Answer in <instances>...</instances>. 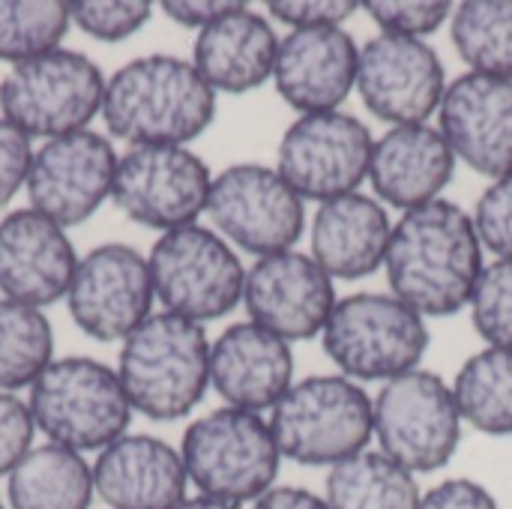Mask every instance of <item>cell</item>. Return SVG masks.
<instances>
[{"instance_id":"cell-1","label":"cell","mask_w":512,"mask_h":509,"mask_svg":"<svg viewBox=\"0 0 512 509\" xmlns=\"http://www.w3.org/2000/svg\"><path fill=\"white\" fill-rule=\"evenodd\" d=\"M393 294L420 315L447 318L471 303L483 273L474 219L453 201H432L402 216L387 249Z\"/></svg>"},{"instance_id":"cell-2","label":"cell","mask_w":512,"mask_h":509,"mask_svg":"<svg viewBox=\"0 0 512 509\" xmlns=\"http://www.w3.org/2000/svg\"><path fill=\"white\" fill-rule=\"evenodd\" d=\"M102 117L132 147H183L216 117V90L174 54H147L105 81Z\"/></svg>"},{"instance_id":"cell-3","label":"cell","mask_w":512,"mask_h":509,"mask_svg":"<svg viewBox=\"0 0 512 509\" xmlns=\"http://www.w3.org/2000/svg\"><path fill=\"white\" fill-rule=\"evenodd\" d=\"M117 378L132 411L171 423L189 417L210 384V342L201 324L159 312L123 339Z\"/></svg>"},{"instance_id":"cell-4","label":"cell","mask_w":512,"mask_h":509,"mask_svg":"<svg viewBox=\"0 0 512 509\" xmlns=\"http://www.w3.org/2000/svg\"><path fill=\"white\" fill-rule=\"evenodd\" d=\"M270 432L285 459L309 468H336L366 453L375 435V405L348 378L315 375L282 396L273 408Z\"/></svg>"},{"instance_id":"cell-5","label":"cell","mask_w":512,"mask_h":509,"mask_svg":"<svg viewBox=\"0 0 512 509\" xmlns=\"http://www.w3.org/2000/svg\"><path fill=\"white\" fill-rule=\"evenodd\" d=\"M36 429L75 453L105 450L126 435L132 405L114 369L90 357L54 360L30 387Z\"/></svg>"},{"instance_id":"cell-6","label":"cell","mask_w":512,"mask_h":509,"mask_svg":"<svg viewBox=\"0 0 512 509\" xmlns=\"http://www.w3.org/2000/svg\"><path fill=\"white\" fill-rule=\"evenodd\" d=\"M180 456L195 489L228 507L264 498L282 462L270 423L240 408H219L195 420L183 435Z\"/></svg>"},{"instance_id":"cell-7","label":"cell","mask_w":512,"mask_h":509,"mask_svg":"<svg viewBox=\"0 0 512 509\" xmlns=\"http://www.w3.org/2000/svg\"><path fill=\"white\" fill-rule=\"evenodd\" d=\"M105 78L99 66L69 48H54L33 60H24L0 81L3 120L21 129L27 138L45 141L84 132L102 111Z\"/></svg>"},{"instance_id":"cell-8","label":"cell","mask_w":512,"mask_h":509,"mask_svg":"<svg viewBox=\"0 0 512 509\" xmlns=\"http://www.w3.org/2000/svg\"><path fill=\"white\" fill-rule=\"evenodd\" d=\"M429 348L423 315L399 297L354 294L336 303L324 327L330 360L360 381H393L417 369Z\"/></svg>"},{"instance_id":"cell-9","label":"cell","mask_w":512,"mask_h":509,"mask_svg":"<svg viewBox=\"0 0 512 509\" xmlns=\"http://www.w3.org/2000/svg\"><path fill=\"white\" fill-rule=\"evenodd\" d=\"M150 279L165 312L195 324L228 315L243 300L246 270L234 249L210 228L165 231L150 249Z\"/></svg>"},{"instance_id":"cell-10","label":"cell","mask_w":512,"mask_h":509,"mask_svg":"<svg viewBox=\"0 0 512 509\" xmlns=\"http://www.w3.org/2000/svg\"><path fill=\"white\" fill-rule=\"evenodd\" d=\"M375 435L384 456L405 471H441L456 456L462 438V414L453 390L423 369L387 381L375 399Z\"/></svg>"},{"instance_id":"cell-11","label":"cell","mask_w":512,"mask_h":509,"mask_svg":"<svg viewBox=\"0 0 512 509\" xmlns=\"http://www.w3.org/2000/svg\"><path fill=\"white\" fill-rule=\"evenodd\" d=\"M372 150V132L354 114H303L282 135L279 174L300 198L327 204L357 192L369 174Z\"/></svg>"},{"instance_id":"cell-12","label":"cell","mask_w":512,"mask_h":509,"mask_svg":"<svg viewBox=\"0 0 512 509\" xmlns=\"http://www.w3.org/2000/svg\"><path fill=\"white\" fill-rule=\"evenodd\" d=\"M207 213L213 225L252 255H279L303 234V198L267 165H231L213 177Z\"/></svg>"},{"instance_id":"cell-13","label":"cell","mask_w":512,"mask_h":509,"mask_svg":"<svg viewBox=\"0 0 512 509\" xmlns=\"http://www.w3.org/2000/svg\"><path fill=\"white\" fill-rule=\"evenodd\" d=\"M210 168L186 147H132L117 162L114 204L138 225L177 231L207 210Z\"/></svg>"},{"instance_id":"cell-14","label":"cell","mask_w":512,"mask_h":509,"mask_svg":"<svg viewBox=\"0 0 512 509\" xmlns=\"http://www.w3.org/2000/svg\"><path fill=\"white\" fill-rule=\"evenodd\" d=\"M153 297L150 264L126 243H102L78 261L66 306L84 336L117 342L150 318Z\"/></svg>"},{"instance_id":"cell-15","label":"cell","mask_w":512,"mask_h":509,"mask_svg":"<svg viewBox=\"0 0 512 509\" xmlns=\"http://www.w3.org/2000/svg\"><path fill=\"white\" fill-rule=\"evenodd\" d=\"M117 162L111 141L90 129L45 141L27 174L30 210L60 228L87 222L114 192Z\"/></svg>"},{"instance_id":"cell-16","label":"cell","mask_w":512,"mask_h":509,"mask_svg":"<svg viewBox=\"0 0 512 509\" xmlns=\"http://www.w3.org/2000/svg\"><path fill=\"white\" fill-rule=\"evenodd\" d=\"M357 87L375 117L396 126H420L441 108L447 75L426 39L381 33L360 51Z\"/></svg>"},{"instance_id":"cell-17","label":"cell","mask_w":512,"mask_h":509,"mask_svg":"<svg viewBox=\"0 0 512 509\" xmlns=\"http://www.w3.org/2000/svg\"><path fill=\"white\" fill-rule=\"evenodd\" d=\"M243 303L252 324L285 342H306L327 327L336 309V291L315 258L291 249L255 261L246 273Z\"/></svg>"},{"instance_id":"cell-18","label":"cell","mask_w":512,"mask_h":509,"mask_svg":"<svg viewBox=\"0 0 512 509\" xmlns=\"http://www.w3.org/2000/svg\"><path fill=\"white\" fill-rule=\"evenodd\" d=\"M441 135L474 171L512 177V81L468 72L441 102Z\"/></svg>"},{"instance_id":"cell-19","label":"cell","mask_w":512,"mask_h":509,"mask_svg":"<svg viewBox=\"0 0 512 509\" xmlns=\"http://www.w3.org/2000/svg\"><path fill=\"white\" fill-rule=\"evenodd\" d=\"M78 258L66 231L36 210L0 219V291L6 300L51 306L69 294Z\"/></svg>"},{"instance_id":"cell-20","label":"cell","mask_w":512,"mask_h":509,"mask_svg":"<svg viewBox=\"0 0 512 509\" xmlns=\"http://www.w3.org/2000/svg\"><path fill=\"white\" fill-rule=\"evenodd\" d=\"M360 51L354 39L339 27L294 30L279 42L276 90L279 96L306 114L336 111L357 84Z\"/></svg>"},{"instance_id":"cell-21","label":"cell","mask_w":512,"mask_h":509,"mask_svg":"<svg viewBox=\"0 0 512 509\" xmlns=\"http://www.w3.org/2000/svg\"><path fill=\"white\" fill-rule=\"evenodd\" d=\"M291 378L294 357L288 342L252 321L228 327L210 345V384L228 408L249 414L276 408L291 390Z\"/></svg>"},{"instance_id":"cell-22","label":"cell","mask_w":512,"mask_h":509,"mask_svg":"<svg viewBox=\"0 0 512 509\" xmlns=\"http://www.w3.org/2000/svg\"><path fill=\"white\" fill-rule=\"evenodd\" d=\"M186 483L183 456L153 435H123L93 465V489L111 509H177Z\"/></svg>"},{"instance_id":"cell-23","label":"cell","mask_w":512,"mask_h":509,"mask_svg":"<svg viewBox=\"0 0 512 509\" xmlns=\"http://www.w3.org/2000/svg\"><path fill=\"white\" fill-rule=\"evenodd\" d=\"M456 174V153L447 138L420 126H393L372 150V189L387 204L411 213L420 210L444 192Z\"/></svg>"},{"instance_id":"cell-24","label":"cell","mask_w":512,"mask_h":509,"mask_svg":"<svg viewBox=\"0 0 512 509\" xmlns=\"http://www.w3.org/2000/svg\"><path fill=\"white\" fill-rule=\"evenodd\" d=\"M390 216L369 195H342L321 204L312 225V255L327 276L363 279L372 276L390 249Z\"/></svg>"},{"instance_id":"cell-25","label":"cell","mask_w":512,"mask_h":509,"mask_svg":"<svg viewBox=\"0 0 512 509\" xmlns=\"http://www.w3.org/2000/svg\"><path fill=\"white\" fill-rule=\"evenodd\" d=\"M279 36L264 15L240 6L204 27L195 39L192 66L222 93H249L276 72Z\"/></svg>"},{"instance_id":"cell-26","label":"cell","mask_w":512,"mask_h":509,"mask_svg":"<svg viewBox=\"0 0 512 509\" xmlns=\"http://www.w3.org/2000/svg\"><path fill=\"white\" fill-rule=\"evenodd\" d=\"M93 495V468L69 447H33L9 474L12 509H90Z\"/></svg>"},{"instance_id":"cell-27","label":"cell","mask_w":512,"mask_h":509,"mask_svg":"<svg viewBox=\"0 0 512 509\" xmlns=\"http://www.w3.org/2000/svg\"><path fill=\"white\" fill-rule=\"evenodd\" d=\"M420 498L414 474L384 453H360L327 477L330 509H420Z\"/></svg>"},{"instance_id":"cell-28","label":"cell","mask_w":512,"mask_h":509,"mask_svg":"<svg viewBox=\"0 0 512 509\" xmlns=\"http://www.w3.org/2000/svg\"><path fill=\"white\" fill-rule=\"evenodd\" d=\"M459 414L486 435H512V351L489 348L471 357L453 387Z\"/></svg>"},{"instance_id":"cell-29","label":"cell","mask_w":512,"mask_h":509,"mask_svg":"<svg viewBox=\"0 0 512 509\" xmlns=\"http://www.w3.org/2000/svg\"><path fill=\"white\" fill-rule=\"evenodd\" d=\"M54 333L42 309L0 300V390L33 387V381L54 363Z\"/></svg>"},{"instance_id":"cell-30","label":"cell","mask_w":512,"mask_h":509,"mask_svg":"<svg viewBox=\"0 0 512 509\" xmlns=\"http://www.w3.org/2000/svg\"><path fill=\"white\" fill-rule=\"evenodd\" d=\"M453 42L480 75L512 81V0H468L453 15Z\"/></svg>"},{"instance_id":"cell-31","label":"cell","mask_w":512,"mask_h":509,"mask_svg":"<svg viewBox=\"0 0 512 509\" xmlns=\"http://www.w3.org/2000/svg\"><path fill=\"white\" fill-rule=\"evenodd\" d=\"M72 24L63 0H0V60L12 66L60 48Z\"/></svg>"},{"instance_id":"cell-32","label":"cell","mask_w":512,"mask_h":509,"mask_svg":"<svg viewBox=\"0 0 512 509\" xmlns=\"http://www.w3.org/2000/svg\"><path fill=\"white\" fill-rule=\"evenodd\" d=\"M477 333L501 351H512V261L483 267L471 297Z\"/></svg>"},{"instance_id":"cell-33","label":"cell","mask_w":512,"mask_h":509,"mask_svg":"<svg viewBox=\"0 0 512 509\" xmlns=\"http://www.w3.org/2000/svg\"><path fill=\"white\" fill-rule=\"evenodd\" d=\"M72 21L99 42H123L138 33L150 18L147 0H75L69 3Z\"/></svg>"},{"instance_id":"cell-34","label":"cell","mask_w":512,"mask_h":509,"mask_svg":"<svg viewBox=\"0 0 512 509\" xmlns=\"http://www.w3.org/2000/svg\"><path fill=\"white\" fill-rule=\"evenodd\" d=\"M366 12L378 21L384 33L420 39L435 33L447 21L450 3L447 0H369Z\"/></svg>"},{"instance_id":"cell-35","label":"cell","mask_w":512,"mask_h":509,"mask_svg":"<svg viewBox=\"0 0 512 509\" xmlns=\"http://www.w3.org/2000/svg\"><path fill=\"white\" fill-rule=\"evenodd\" d=\"M474 228L483 246L501 255V261H512V177L492 183L483 192Z\"/></svg>"},{"instance_id":"cell-36","label":"cell","mask_w":512,"mask_h":509,"mask_svg":"<svg viewBox=\"0 0 512 509\" xmlns=\"http://www.w3.org/2000/svg\"><path fill=\"white\" fill-rule=\"evenodd\" d=\"M33 432L36 423L30 408L18 396L0 390V477H9L30 453Z\"/></svg>"},{"instance_id":"cell-37","label":"cell","mask_w":512,"mask_h":509,"mask_svg":"<svg viewBox=\"0 0 512 509\" xmlns=\"http://www.w3.org/2000/svg\"><path fill=\"white\" fill-rule=\"evenodd\" d=\"M33 150L30 138L0 117V207H6L21 186H27Z\"/></svg>"},{"instance_id":"cell-38","label":"cell","mask_w":512,"mask_h":509,"mask_svg":"<svg viewBox=\"0 0 512 509\" xmlns=\"http://www.w3.org/2000/svg\"><path fill=\"white\" fill-rule=\"evenodd\" d=\"M360 3L354 0H273L270 12L291 24L294 30H312V27H336L339 21H348L357 12Z\"/></svg>"},{"instance_id":"cell-39","label":"cell","mask_w":512,"mask_h":509,"mask_svg":"<svg viewBox=\"0 0 512 509\" xmlns=\"http://www.w3.org/2000/svg\"><path fill=\"white\" fill-rule=\"evenodd\" d=\"M420 509H498L486 486L474 480H447L420 498Z\"/></svg>"},{"instance_id":"cell-40","label":"cell","mask_w":512,"mask_h":509,"mask_svg":"<svg viewBox=\"0 0 512 509\" xmlns=\"http://www.w3.org/2000/svg\"><path fill=\"white\" fill-rule=\"evenodd\" d=\"M240 6L243 3H234V0H201V3L198 0H165L162 3L168 18H174L183 27H198V30L210 27L213 21L225 18L228 12H234Z\"/></svg>"},{"instance_id":"cell-41","label":"cell","mask_w":512,"mask_h":509,"mask_svg":"<svg viewBox=\"0 0 512 509\" xmlns=\"http://www.w3.org/2000/svg\"><path fill=\"white\" fill-rule=\"evenodd\" d=\"M255 509H330V504H327V498H321L309 489L279 486V489H270L264 498H258Z\"/></svg>"},{"instance_id":"cell-42","label":"cell","mask_w":512,"mask_h":509,"mask_svg":"<svg viewBox=\"0 0 512 509\" xmlns=\"http://www.w3.org/2000/svg\"><path fill=\"white\" fill-rule=\"evenodd\" d=\"M177 509H237V507H228V504H222V501H213V498H189V501H183Z\"/></svg>"},{"instance_id":"cell-43","label":"cell","mask_w":512,"mask_h":509,"mask_svg":"<svg viewBox=\"0 0 512 509\" xmlns=\"http://www.w3.org/2000/svg\"><path fill=\"white\" fill-rule=\"evenodd\" d=\"M0 509H3V501H0Z\"/></svg>"}]
</instances>
